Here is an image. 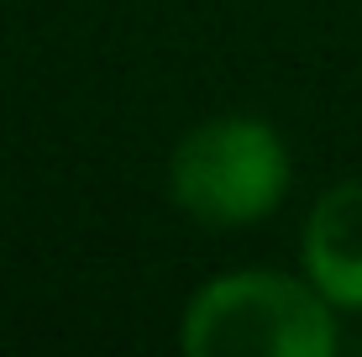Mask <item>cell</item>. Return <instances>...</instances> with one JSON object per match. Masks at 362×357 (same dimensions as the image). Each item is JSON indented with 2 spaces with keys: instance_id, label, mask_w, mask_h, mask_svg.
<instances>
[{
  "instance_id": "6da1fadb",
  "label": "cell",
  "mask_w": 362,
  "mask_h": 357,
  "mask_svg": "<svg viewBox=\"0 0 362 357\" xmlns=\"http://www.w3.org/2000/svg\"><path fill=\"white\" fill-rule=\"evenodd\" d=\"M179 341L189 357H331L336 321L315 284L252 268L199 289Z\"/></svg>"
},
{
  "instance_id": "7a4b0ae2",
  "label": "cell",
  "mask_w": 362,
  "mask_h": 357,
  "mask_svg": "<svg viewBox=\"0 0 362 357\" xmlns=\"http://www.w3.org/2000/svg\"><path fill=\"white\" fill-rule=\"evenodd\" d=\"M289 189V153L279 131L252 116H216L184 131L168 158V194L199 226L263 221Z\"/></svg>"
},
{
  "instance_id": "3957f363",
  "label": "cell",
  "mask_w": 362,
  "mask_h": 357,
  "mask_svg": "<svg viewBox=\"0 0 362 357\" xmlns=\"http://www.w3.org/2000/svg\"><path fill=\"white\" fill-rule=\"evenodd\" d=\"M305 274L341 310H362V179L315 200L305 221Z\"/></svg>"
}]
</instances>
